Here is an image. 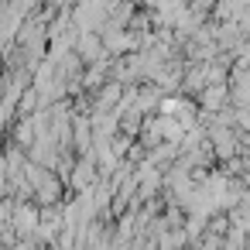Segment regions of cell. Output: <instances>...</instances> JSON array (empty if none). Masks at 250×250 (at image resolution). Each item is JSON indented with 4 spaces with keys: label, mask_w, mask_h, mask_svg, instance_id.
Returning a JSON list of instances; mask_svg holds the SVG:
<instances>
[{
    "label": "cell",
    "mask_w": 250,
    "mask_h": 250,
    "mask_svg": "<svg viewBox=\"0 0 250 250\" xmlns=\"http://www.w3.org/2000/svg\"><path fill=\"white\" fill-rule=\"evenodd\" d=\"M226 83H219V86H206L202 93H199V100H202V106H209V110H219V106H226Z\"/></svg>",
    "instance_id": "cell-1"
}]
</instances>
